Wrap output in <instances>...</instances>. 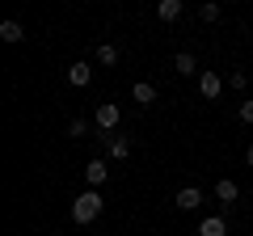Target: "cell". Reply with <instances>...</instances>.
Wrapping results in <instances>:
<instances>
[{
  "label": "cell",
  "mask_w": 253,
  "mask_h": 236,
  "mask_svg": "<svg viewBox=\"0 0 253 236\" xmlns=\"http://www.w3.org/2000/svg\"><path fill=\"white\" fill-rule=\"evenodd\" d=\"M101 211H106V198H101L97 190H84V194L72 198V219H76V224H93Z\"/></svg>",
  "instance_id": "6da1fadb"
},
{
  "label": "cell",
  "mask_w": 253,
  "mask_h": 236,
  "mask_svg": "<svg viewBox=\"0 0 253 236\" xmlns=\"http://www.w3.org/2000/svg\"><path fill=\"white\" fill-rule=\"evenodd\" d=\"M93 122H97L101 131H114L118 127V106H114V101H101V106L93 110Z\"/></svg>",
  "instance_id": "7a4b0ae2"
},
{
  "label": "cell",
  "mask_w": 253,
  "mask_h": 236,
  "mask_svg": "<svg viewBox=\"0 0 253 236\" xmlns=\"http://www.w3.org/2000/svg\"><path fill=\"white\" fill-rule=\"evenodd\" d=\"M173 207H177V211H199V207H203V190H199V186H186V190H177Z\"/></svg>",
  "instance_id": "3957f363"
},
{
  "label": "cell",
  "mask_w": 253,
  "mask_h": 236,
  "mask_svg": "<svg viewBox=\"0 0 253 236\" xmlns=\"http://www.w3.org/2000/svg\"><path fill=\"white\" fill-rule=\"evenodd\" d=\"M219 89H224V76H219V72H199V93L207 101H215Z\"/></svg>",
  "instance_id": "277c9868"
},
{
  "label": "cell",
  "mask_w": 253,
  "mask_h": 236,
  "mask_svg": "<svg viewBox=\"0 0 253 236\" xmlns=\"http://www.w3.org/2000/svg\"><path fill=\"white\" fill-rule=\"evenodd\" d=\"M106 177H110V164L106 160H89V164H84V182H89V190H97Z\"/></svg>",
  "instance_id": "5b68a950"
},
{
  "label": "cell",
  "mask_w": 253,
  "mask_h": 236,
  "mask_svg": "<svg viewBox=\"0 0 253 236\" xmlns=\"http://www.w3.org/2000/svg\"><path fill=\"white\" fill-rule=\"evenodd\" d=\"M68 80H72L76 89H84V84L93 80V64H84V59H76V64L68 68Z\"/></svg>",
  "instance_id": "8992f818"
},
{
  "label": "cell",
  "mask_w": 253,
  "mask_h": 236,
  "mask_svg": "<svg viewBox=\"0 0 253 236\" xmlns=\"http://www.w3.org/2000/svg\"><path fill=\"white\" fill-rule=\"evenodd\" d=\"M199 236H228V219L224 215H207L199 224Z\"/></svg>",
  "instance_id": "52a82bcc"
},
{
  "label": "cell",
  "mask_w": 253,
  "mask_h": 236,
  "mask_svg": "<svg viewBox=\"0 0 253 236\" xmlns=\"http://www.w3.org/2000/svg\"><path fill=\"white\" fill-rule=\"evenodd\" d=\"M215 198L219 202H236V198H241V186H236L232 177H219V182H215Z\"/></svg>",
  "instance_id": "ba28073f"
},
{
  "label": "cell",
  "mask_w": 253,
  "mask_h": 236,
  "mask_svg": "<svg viewBox=\"0 0 253 236\" xmlns=\"http://www.w3.org/2000/svg\"><path fill=\"white\" fill-rule=\"evenodd\" d=\"M173 72H177V76H194V72H199L194 55H190V51H177V55H173Z\"/></svg>",
  "instance_id": "9c48e42d"
},
{
  "label": "cell",
  "mask_w": 253,
  "mask_h": 236,
  "mask_svg": "<svg viewBox=\"0 0 253 236\" xmlns=\"http://www.w3.org/2000/svg\"><path fill=\"white\" fill-rule=\"evenodd\" d=\"M181 13H186L181 0H161V4H156V17H161V21H177Z\"/></svg>",
  "instance_id": "30bf717a"
},
{
  "label": "cell",
  "mask_w": 253,
  "mask_h": 236,
  "mask_svg": "<svg viewBox=\"0 0 253 236\" xmlns=\"http://www.w3.org/2000/svg\"><path fill=\"white\" fill-rule=\"evenodd\" d=\"M106 144H110V156H114V160H126V156H131V139L126 135H106Z\"/></svg>",
  "instance_id": "8fae6325"
},
{
  "label": "cell",
  "mask_w": 253,
  "mask_h": 236,
  "mask_svg": "<svg viewBox=\"0 0 253 236\" xmlns=\"http://www.w3.org/2000/svg\"><path fill=\"white\" fill-rule=\"evenodd\" d=\"M131 101H135V106H152V101H156V89H152L148 80H139L135 89H131Z\"/></svg>",
  "instance_id": "7c38bea8"
},
{
  "label": "cell",
  "mask_w": 253,
  "mask_h": 236,
  "mask_svg": "<svg viewBox=\"0 0 253 236\" xmlns=\"http://www.w3.org/2000/svg\"><path fill=\"white\" fill-rule=\"evenodd\" d=\"M0 38H4V42H21V38H26V30H21V21H0Z\"/></svg>",
  "instance_id": "4fadbf2b"
},
{
  "label": "cell",
  "mask_w": 253,
  "mask_h": 236,
  "mask_svg": "<svg viewBox=\"0 0 253 236\" xmlns=\"http://www.w3.org/2000/svg\"><path fill=\"white\" fill-rule=\"evenodd\" d=\"M97 64H106V68H110V64H118V46H114V42L97 46Z\"/></svg>",
  "instance_id": "5bb4252c"
},
{
  "label": "cell",
  "mask_w": 253,
  "mask_h": 236,
  "mask_svg": "<svg viewBox=\"0 0 253 236\" xmlns=\"http://www.w3.org/2000/svg\"><path fill=\"white\" fill-rule=\"evenodd\" d=\"M84 131H89V122H84V118H72V122H68V135H72V139H81Z\"/></svg>",
  "instance_id": "9a60e30c"
},
{
  "label": "cell",
  "mask_w": 253,
  "mask_h": 236,
  "mask_svg": "<svg viewBox=\"0 0 253 236\" xmlns=\"http://www.w3.org/2000/svg\"><path fill=\"white\" fill-rule=\"evenodd\" d=\"M228 84L241 93V89H249V76H245V72H228Z\"/></svg>",
  "instance_id": "2e32d148"
},
{
  "label": "cell",
  "mask_w": 253,
  "mask_h": 236,
  "mask_svg": "<svg viewBox=\"0 0 253 236\" xmlns=\"http://www.w3.org/2000/svg\"><path fill=\"white\" fill-rule=\"evenodd\" d=\"M199 17H203V21H219V4H203Z\"/></svg>",
  "instance_id": "e0dca14e"
},
{
  "label": "cell",
  "mask_w": 253,
  "mask_h": 236,
  "mask_svg": "<svg viewBox=\"0 0 253 236\" xmlns=\"http://www.w3.org/2000/svg\"><path fill=\"white\" fill-rule=\"evenodd\" d=\"M241 122H253V101H241Z\"/></svg>",
  "instance_id": "ac0fdd59"
},
{
  "label": "cell",
  "mask_w": 253,
  "mask_h": 236,
  "mask_svg": "<svg viewBox=\"0 0 253 236\" xmlns=\"http://www.w3.org/2000/svg\"><path fill=\"white\" fill-rule=\"evenodd\" d=\"M245 160H249V164H253V148H249V152H245Z\"/></svg>",
  "instance_id": "d6986e66"
}]
</instances>
